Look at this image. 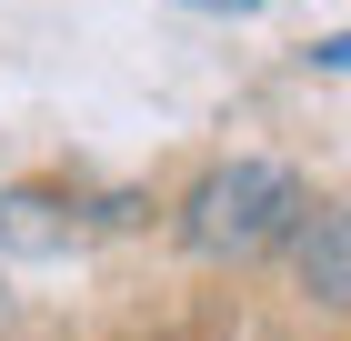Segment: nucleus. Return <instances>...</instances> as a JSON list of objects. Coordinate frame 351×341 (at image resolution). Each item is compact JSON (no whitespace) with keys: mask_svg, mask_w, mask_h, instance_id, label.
Returning <instances> with one entry per match:
<instances>
[{"mask_svg":"<svg viewBox=\"0 0 351 341\" xmlns=\"http://www.w3.org/2000/svg\"><path fill=\"white\" fill-rule=\"evenodd\" d=\"M71 241H81V201L71 191H40V181L0 191V251H71Z\"/></svg>","mask_w":351,"mask_h":341,"instance_id":"obj_3","label":"nucleus"},{"mask_svg":"<svg viewBox=\"0 0 351 341\" xmlns=\"http://www.w3.org/2000/svg\"><path fill=\"white\" fill-rule=\"evenodd\" d=\"M281 271H291V291L311 301V311L351 321V201H322V211H311L301 241L281 251Z\"/></svg>","mask_w":351,"mask_h":341,"instance_id":"obj_2","label":"nucleus"},{"mask_svg":"<svg viewBox=\"0 0 351 341\" xmlns=\"http://www.w3.org/2000/svg\"><path fill=\"white\" fill-rule=\"evenodd\" d=\"M311 181H301L291 161H261V151H231L211 161L201 181L171 201V241H181L191 261H281L301 241V221H311Z\"/></svg>","mask_w":351,"mask_h":341,"instance_id":"obj_1","label":"nucleus"}]
</instances>
